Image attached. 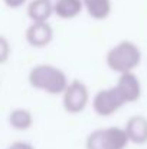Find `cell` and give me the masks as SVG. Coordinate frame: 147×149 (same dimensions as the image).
I'll return each mask as SVG.
<instances>
[{
  "mask_svg": "<svg viewBox=\"0 0 147 149\" xmlns=\"http://www.w3.org/2000/svg\"><path fill=\"white\" fill-rule=\"evenodd\" d=\"M29 84L35 90L43 91L50 96H58L65 91L69 80L61 68L50 64H39L30 70Z\"/></svg>",
  "mask_w": 147,
  "mask_h": 149,
  "instance_id": "obj_1",
  "label": "cell"
},
{
  "mask_svg": "<svg viewBox=\"0 0 147 149\" xmlns=\"http://www.w3.org/2000/svg\"><path fill=\"white\" fill-rule=\"evenodd\" d=\"M105 62L118 75L134 72L141 62V51L131 41H121L107 52Z\"/></svg>",
  "mask_w": 147,
  "mask_h": 149,
  "instance_id": "obj_2",
  "label": "cell"
},
{
  "mask_svg": "<svg viewBox=\"0 0 147 149\" xmlns=\"http://www.w3.org/2000/svg\"><path fill=\"white\" fill-rule=\"evenodd\" d=\"M90 103V90L81 80H72L62 93V104L66 113L78 114L85 110Z\"/></svg>",
  "mask_w": 147,
  "mask_h": 149,
  "instance_id": "obj_3",
  "label": "cell"
},
{
  "mask_svg": "<svg viewBox=\"0 0 147 149\" xmlns=\"http://www.w3.org/2000/svg\"><path fill=\"white\" fill-rule=\"evenodd\" d=\"M123 106H126V103L123 101L121 96L118 94V91L114 86L99 90L92 99V110L101 117L112 116Z\"/></svg>",
  "mask_w": 147,
  "mask_h": 149,
  "instance_id": "obj_4",
  "label": "cell"
},
{
  "mask_svg": "<svg viewBox=\"0 0 147 149\" xmlns=\"http://www.w3.org/2000/svg\"><path fill=\"white\" fill-rule=\"evenodd\" d=\"M114 87L117 88L118 94L121 96V99L126 104L136 103L141 97V83L134 72H127V74L118 75L117 84Z\"/></svg>",
  "mask_w": 147,
  "mask_h": 149,
  "instance_id": "obj_5",
  "label": "cell"
},
{
  "mask_svg": "<svg viewBox=\"0 0 147 149\" xmlns=\"http://www.w3.org/2000/svg\"><path fill=\"white\" fill-rule=\"evenodd\" d=\"M26 42L36 49L45 48L53 39V29L49 25V22H41V23H30L25 33Z\"/></svg>",
  "mask_w": 147,
  "mask_h": 149,
  "instance_id": "obj_6",
  "label": "cell"
},
{
  "mask_svg": "<svg viewBox=\"0 0 147 149\" xmlns=\"http://www.w3.org/2000/svg\"><path fill=\"white\" fill-rule=\"evenodd\" d=\"M124 130L130 143L144 145L147 143V117L144 116H133L127 120Z\"/></svg>",
  "mask_w": 147,
  "mask_h": 149,
  "instance_id": "obj_7",
  "label": "cell"
},
{
  "mask_svg": "<svg viewBox=\"0 0 147 149\" xmlns=\"http://www.w3.org/2000/svg\"><path fill=\"white\" fill-rule=\"evenodd\" d=\"M130 143L124 127L110 126L102 129V146L104 149H126Z\"/></svg>",
  "mask_w": 147,
  "mask_h": 149,
  "instance_id": "obj_8",
  "label": "cell"
},
{
  "mask_svg": "<svg viewBox=\"0 0 147 149\" xmlns=\"http://www.w3.org/2000/svg\"><path fill=\"white\" fill-rule=\"evenodd\" d=\"M26 12L32 23L48 22L53 15V1L52 0H30L28 3Z\"/></svg>",
  "mask_w": 147,
  "mask_h": 149,
  "instance_id": "obj_9",
  "label": "cell"
},
{
  "mask_svg": "<svg viewBox=\"0 0 147 149\" xmlns=\"http://www.w3.org/2000/svg\"><path fill=\"white\" fill-rule=\"evenodd\" d=\"M84 10L82 0H55L53 1V15L59 19L71 20L78 17Z\"/></svg>",
  "mask_w": 147,
  "mask_h": 149,
  "instance_id": "obj_10",
  "label": "cell"
},
{
  "mask_svg": "<svg viewBox=\"0 0 147 149\" xmlns=\"http://www.w3.org/2000/svg\"><path fill=\"white\" fill-rule=\"evenodd\" d=\"M84 10L94 20H105L112 10L111 0H82Z\"/></svg>",
  "mask_w": 147,
  "mask_h": 149,
  "instance_id": "obj_11",
  "label": "cell"
},
{
  "mask_svg": "<svg viewBox=\"0 0 147 149\" xmlns=\"http://www.w3.org/2000/svg\"><path fill=\"white\" fill-rule=\"evenodd\" d=\"M9 125L14 130H29L33 126V114L30 110L17 107L9 114Z\"/></svg>",
  "mask_w": 147,
  "mask_h": 149,
  "instance_id": "obj_12",
  "label": "cell"
},
{
  "mask_svg": "<svg viewBox=\"0 0 147 149\" xmlns=\"http://www.w3.org/2000/svg\"><path fill=\"white\" fill-rule=\"evenodd\" d=\"M85 148L87 149H104L102 146V129L92 130L85 141Z\"/></svg>",
  "mask_w": 147,
  "mask_h": 149,
  "instance_id": "obj_13",
  "label": "cell"
},
{
  "mask_svg": "<svg viewBox=\"0 0 147 149\" xmlns=\"http://www.w3.org/2000/svg\"><path fill=\"white\" fill-rule=\"evenodd\" d=\"M10 52H12L10 42L7 41L6 36L0 35V65H1V64H6V62L9 61Z\"/></svg>",
  "mask_w": 147,
  "mask_h": 149,
  "instance_id": "obj_14",
  "label": "cell"
},
{
  "mask_svg": "<svg viewBox=\"0 0 147 149\" xmlns=\"http://www.w3.org/2000/svg\"><path fill=\"white\" fill-rule=\"evenodd\" d=\"M7 149H35L33 145H30L29 142H23V141H16L13 142Z\"/></svg>",
  "mask_w": 147,
  "mask_h": 149,
  "instance_id": "obj_15",
  "label": "cell"
},
{
  "mask_svg": "<svg viewBox=\"0 0 147 149\" xmlns=\"http://www.w3.org/2000/svg\"><path fill=\"white\" fill-rule=\"evenodd\" d=\"M3 1H4V4H6L7 7H10V9H19V7H22L23 4L28 3V0H3Z\"/></svg>",
  "mask_w": 147,
  "mask_h": 149,
  "instance_id": "obj_16",
  "label": "cell"
},
{
  "mask_svg": "<svg viewBox=\"0 0 147 149\" xmlns=\"http://www.w3.org/2000/svg\"><path fill=\"white\" fill-rule=\"evenodd\" d=\"M52 1H53V0H52Z\"/></svg>",
  "mask_w": 147,
  "mask_h": 149,
  "instance_id": "obj_17",
  "label": "cell"
}]
</instances>
